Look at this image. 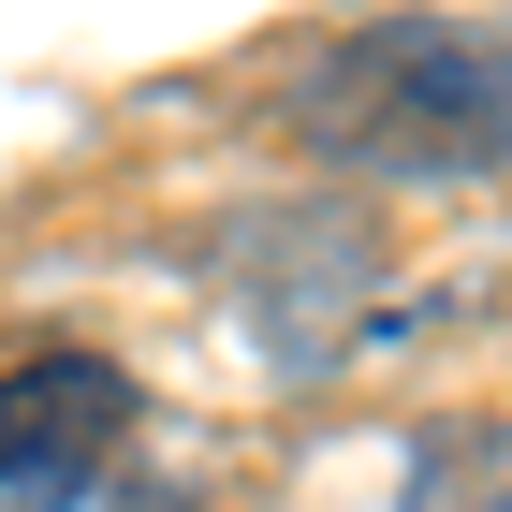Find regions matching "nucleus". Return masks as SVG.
Listing matches in <instances>:
<instances>
[{"label":"nucleus","mask_w":512,"mask_h":512,"mask_svg":"<svg viewBox=\"0 0 512 512\" xmlns=\"http://www.w3.org/2000/svg\"><path fill=\"white\" fill-rule=\"evenodd\" d=\"M293 147L337 161V176H425V191L512 176V30L381 15V30L308 44V74H293Z\"/></svg>","instance_id":"obj_1"},{"label":"nucleus","mask_w":512,"mask_h":512,"mask_svg":"<svg viewBox=\"0 0 512 512\" xmlns=\"http://www.w3.org/2000/svg\"><path fill=\"white\" fill-rule=\"evenodd\" d=\"M118 454H132V381L103 352L0 366V512H88Z\"/></svg>","instance_id":"obj_2"},{"label":"nucleus","mask_w":512,"mask_h":512,"mask_svg":"<svg viewBox=\"0 0 512 512\" xmlns=\"http://www.w3.org/2000/svg\"><path fill=\"white\" fill-rule=\"evenodd\" d=\"M395 512H512V425L425 439V469H410V498H395Z\"/></svg>","instance_id":"obj_3"}]
</instances>
